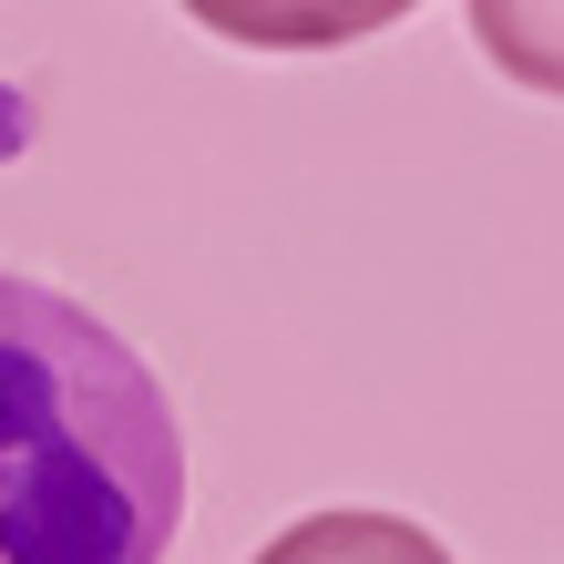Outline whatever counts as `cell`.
I'll return each instance as SVG.
<instances>
[{"label": "cell", "mask_w": 564, "mask_h": 564, "mask_svg": "<svg viewBox=\"0 0 564 564\" xmlns=\"http://www.w3.org/2000/svg\"><path fill=\"white\" fill-rule=\"evenodd\" d=\"M185 431L83 297L0 268V564H164Z\"/></svg>", "instance_id": "6da1fadb"}, {"label": "cell", "mask_w": 564, "mask_h": 564, "mask_svg": "<svg viewBox=\"0 0 564 564\" xmlns=\"http://www.w3.org/2000/svg\"><path fill=\"white\" fill-rule=\"evenodd\" d=\"M195 31L216 42H247V52H339V42H370V31L411 21L421 0H175Z\"/></svg>", "instance_id": "7a4b0ae2"}, {"label": "cell", "mask_w": 564, "mask_h": 564, "mask_svg": "<svg viewBox=\"0 0 564 564\" xmlns=\"http://www.w3.org/2000/svg\"><path fill=\"white\" fill-rule=\"evenodd\" d=\"M247 564H452V544L411 513H380V503H328V513H297L288 534H268Z\"/></svg>", "instance_id": "3957f363"}, {"label": "cell", "mask_w": 564, "mask_h": 564, "mask_svg": "<svg viewBox=\"0 0 564 564\" xmlns=\"http://www.w3.org/2000/svg\"><path fill=\"white\" fill-rule=\"evenodd\" d=\"M462 11H473V42L492 73L564 104V0H462Z\"/></svg>", "instance_id": "277c9868"}]
</instances>
